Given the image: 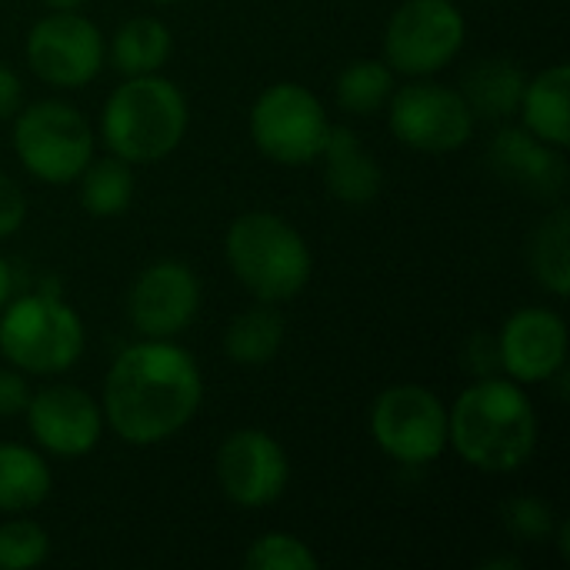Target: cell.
I'll return each instance as SVG.
<instances>
[{"label":"cell","mask_w":570,"mask_h":570,"mask_svg":"<svg viewBox=\"0 0 570 570\" xmlns=\"http://www.w3.org/2000/svg\"><path fill=\"white\" fill-rule=\"evenodd\" d=\"M204 404V374L177 341L124 347L104 377L100 411L107 428L130 448H157L180 434Z\"/></svg>","instance_id":"1"},{"label":"cell","mask_w":570,"mask_h":570,"mask_svg":"<svg viewBox=\"0 0 570 570\" xmlns=\"http://www.w3.org/2000/svg\"><path fill=\"white\" fill-rule=\"evenodd\" d=\"M13 297V271H10V264L3 261V254H0V311H3V304Z\"/></svg>","instance_id":"32"},{"label":"cell","mask_w":570,"mask_h":570,"mask_svg":"<svg viewBox=\"0 0 570 570\" xmlns=\"http://www.w3.org/2000/svg\"><path fill=\"white\" fill-rule=\"evenodd\" d=\"M80 207L94 217H120L130 204H134V164L120 160V157H94L80 177Z\"/></svg>","instance_id":"23"},{"label":"cell","mask_w":570,"mask_h":570,"mask_svg":"<svg viewBox=\"0 0 570 570\" xmlns=\"http://www.w3.org/2000/svg\"><path fill=\"white\" fill-rule=\"evenodd\" d=\"M214 474L230 504L261 511L284 498L291 461L274 434L261 428H237L220 441L214 454Z\"/></svg>","instance_id":"12"},{"label":"cell","mask_w":570,"mask_h":570,"mask_svg":"<svg viewBox=\"0 0 570 570\" xmlns=\"http://www.w3.org/2000/svg\"><path fill=\"white\" fill-rule=\"evenodd\" d=\"M47 10H80L87 0H40Z\"/></svg>","instance_id":"33"},{"label":"cell","mask_w":570,"mask_h":570,"mask_svg":"<svg viewBox=\"0 0 570 570\" xmlns=\"http://www.w3.org/2000/svg\"><path fill=\"white\" fill-rule=\"evenodd\" d=\"M367 431L391 461L424 468L448 451V404L424 384H394L374 397Z\"/></svg>","instance_id":"8"},{"label":"cell","mask_w":570,"mask_h":570,"mask_svg":"<svg viewBox=\"0 0 570 570\" xmlns=\"http://www.w3.org/2000/svg\"><path fill=\"white\" fill-rule=\"evenodd\" d=\"M554 511L541 498H511L504 504V528L521 541H548L554 534Z\"/></svg>","instance_id":"28"},{"label":"cell","mask_w":570,"mask_h":570,"mask_svg":"<svg viewBox=\"0 0 570 570\" xmlns=\"http://www.w3.org/2000/svg\"><path fill=\"white\" fill-rule=\"evenodd\" d=\"M498 361L518 384H544L568 364V324L554 307H521L498 334Z\"/></svg>","instance_id":"15"},{"label":"cell","mask_w":570,"mask_h":570,"mask_svg":"<svg viewBox=\"0 0 570 570\" xmlns=\"http://www.w3.org/2000/svg\"><path fill=\"white\" fill-rule=\"evenodd\" d=\"M224 257L237 284L264 304H284L311 284L314 257L304 234L271 210H247L224 234Z\"/></svg>","instance_id":"4"},{"label":"cell","mask_w":570,"mask_h":570,"mask_svg":"<svg viewBox=\"0 0 570 570\" xmlns=\"http://www.w3.org/2000/svg\"><path fill=\"white\" fill-rule=\"evenodd\" d=\"M187 124L190 107L184 90L160 73L124 77L100 110V137L107 150L127 164L164 160L180 147Z\"/></svg>","instance_id":"3"},{"label":"cell","mask_w":570,"mask_h":570,"mask_svg":"<svg viewBox=\"0 0 570 570\" xmlns=\"http://www.w3.org/2000/svg\"><path fill=\"white\" fill-rule=\"evenodd\" d=\"M170 53H174V33L160 17L150 13L124 20L107 40V60L124 77L160 73Z\"/></svg>","instance_id":"19"},{"label":"cell","mask_w":570,"mask_h":570,"mask_svg":"<svg viewBox=\"0 0 570 570\" xmlns=\"http://www.w3.org/2000/svg\"><path fill=\"white\" fill-rule=\"evenodd\" d=\"M317 160L324 164V184L334 200L347 207H367L381 197L384 170L351 127L331 124Z\"/></svg>","instance_id":"16"},{"label":"cell","mask_w":570,"mask_h":570,"mask_svg":"<svg viewBox=\"0 0 570 570\" xmlns=\"http://www.w3.org/2000/svg\"><path fill=\"white\" fill-rule=\"evenodd\" d=\"M244 568L247 570H317L321 558L314 554V548L287 531H267L261 538L250 541L247 554H244Z\"/></svg>","instance_id":"26"},{"label":"cell","mask_w":570,"mask_h":570,"mask_svg":"<svg viewBox=\"0 0 570 570\" xmlns=\"http://www.w3.org/2000/svg\"><path fill=\"white\" fill-rule=\"evenodd\" d=\"M53 491L50 464L37 448L0 444V511L27 514L37 511Z\"/></svg>","instance_id":"21"},{"label":"cell","mask_w":570,"mask_h":570,"mask_svg":"<svg viewBox=\"0 0 570 570\" xmlns=\"http://www.w3.org/2000/svg\"><path fill=\"white\" fill-rule=\"evenodd\" d=\"M561 154L564 150L538 140L524 127H501L498 137L491 140L494 170L504 180H511V184H518V187H524V190H531L538 197L558 194L564 187V177H568L564 170L568 167H564Z\"/></svg>","instance_id":"17"},{"label":"cell","mask_w":570,"mask_h":570,"mask_svg":"<svg viewBox=\"0 0 570 570\" xmlns=\"http://www.w3.org/2000/svg\"><path fill=\"white\" fill-rule=\"evenodd\" d=\"M27 220V197L13 177L0 170V240L13 237Z\"/></svg>","instance_id":"29"},{"label":"cell","mask_w":570,"mask_h":570,"mask_svg":"<svg viewBox=\"0 0 570 570\" xmlns=\"http://www.w3.org/2000/svg\"><path fill=\"white\" fill-rule=\"evenodd\" d=\"M27 431L43 454L73 461L87 458L104 438L100 401L73 384H47L27 401Z\"/></svg>","instance_id":"14"},{"label":"cell","mask_w":570,"mask_h":570,"mask_svg":"<svg viewBox=\"0 0 570 570\" xmlns=\"http://www.w3.org/2000/svg\"><path fill=\"white\" fill-rule=\"evenodd\" d=\"M20 100H23V83H20L17 70H10L0 60V120H10L20 110Z\"/></svg>","instance_id":"31"},{"label":"cell","mask_w":570,"mask_h":570,"mask_svg":"<svg viewBox=\"0 0 570 570\" xmlns=\"http://www.w3.org/2000/svg\"><path fill=\"white\" fill-rule=\"evenodd\" d=\"M87 347L80 314L53 294L10 297L0 311V357L37 377L70 371Z\"/></svg>","instance_id":"5"},{"label":"cell","mask_w":570,"mask_h":570,"mask_svg":"<svg viewBox=\"0 0 570 570\" xmlns=\"http://www.w3.org/2000/svg\"><path fill=\"white\" fill-rule=\"evenodd\" d=\"M448 448L481 474H514L538 451V411L524 384L481 377L448 407Z\"/></svg>","instance_id":"2"},{"label":"cell","mask_w":570,"mask_h":570,"mask_svg":"<svg viewBox=\"0 0 570 570\" xmlns=\"http://www.w3.org/2000/svg\"><path fill=\"white\" fill-rule=\"evenodd\" d=\"M284 317L274 304L257 301L254 307L240 311L230 327L224 331V354L237 367H264L284 347Z\"/></svg>","instance_id":"22"},{"label":"cell","mask_w":570,"mask_h":570,"mask_svg":"<svg viewBox=\"0 0 570 570\" xmlns=\"http://www.w3.org/2000/svg\"><path fill=\"white\" fill-rule=\"evenodd\" d=\"M524 70L514 60L504 57H488L478 60L464 80H461V94L468 100V107L474 110V117H491V120H504L518 114L521 94H524Z\"/></svg>","instance_id":"20"},{"label":"cell","mask_w":570,"mask_h":570,"mask_svg":"<svg viewBox=\"0 0 570 570\" xmlns=\"http://www.w3.org/2000/svg\"><path fill=\"white\" fill-rule=\"evenodd\" d=\"M247 130L254 147L267 160L284 167H301L321 157L324 137L331 130V117L311 87L297 80H277L264 87L250 104Z\"/></svg>","instance_id":"7"},{"label":"cell","mask_w":570,"mask_h":570,"mask_svg":"<svg viewBox=\"0 0 570 570\" xmlns=\"http://www.w3.org/2000/svg\"><path fill=\"white\" fill-rule=\"evenodd\" d=\"M391 134L417 154H454L478 127L464 94L431 77H411L387 100Z\"/></svg>","instance_id":"10"},{"label":"cell","mask_w":570,"mask_h":570,"mask_svg":"<svg viewBox=\"0 0 570 570\" xmlns=\"http://www.w3.org/2000/svg\"><path fill=\"white\" fill-rule=\"evenodd\" d=\"M150 3H157V7H167V3H180V0H150Z\"/></svg>","instance_id":"34"},{"label":"cell","mask_w":570,"mask_h":570,"mask_svg":"<svg viewBox=\"0 0 570 570\" xmlns=\"http://www.w3.org/2000/svg\"><path fill=\"white\" fill-rule=\"evenodd\" d=\"M50 558V534L30 518L0 524V570H27Z\"/></svg>","instance_id":"27"},{"label":"cell","mask_w":570,"mask_h":570,"mask_svg":"<svg viewBox=\"0 0 570 570\" xmlns=\"http://www.w3.org/2000/svg\"><path fill=\"white\" fill-rule=\"evenodd\" d=\"M23 57L30 73L47 87L77 90L104 70L107 40L80 10H50L27 30Z\"/></svg>","instance_id":"11"},{"label":"cell","mask_w":570,"mask_h":570,"mask_svg":"<svg viewBox=\"0 0 570 570\" xmlns=\"http://www.w3.org/2000/svg\"><path fill=\"white\" fill-rule=\"evenodd\" d=\"M521 124L538 140L564 150L570 144V67L551 63L541 73L528 77L521 104Z\"/></svg>","instance_id":"18"},{"label":"cell","mask_w":570,"mask_h":570,"mask_svg":"<svg viewBox=\"0 0 570 570\" xmlns=\"http://www.w3.org/2000/svg\"><path fill=\"white\" fill-rule=\"evenodd\" d=\"M30 384H27V374L17 371V367H0V417H20L27 411V401H30Z\"/></svg>","instance_id":"30"},{"label":"cell","mask_w":570,"mask_h":570,"mask_svg":"<svg viewBox=\"0 0 570 570\" xmlns=\"http://www.w3.org/2000/svg\"><path fill=\"white\" fill-rule=\"evenodd\" d=\"M531 271L544 291L554 297H568L570 291V214L568 207H554L534 230L528 250Z\"/></svg>","instance_id":"24"},{"label":"cell","mask_w":570,"mask_h":570,"mask_svg":"<svg viewBox=\"0 0 570 570\" xmlns=\"http://www.w3.org/2000/svg\"><path fill=\"white\" fill-rule=\"evenodd\" d=\"M200 311V281L180 261L144 267L127 294V321L147 341H177Z\"/></svg>","instance_id":"13"},{"label":"cell","mask_w":570,"mask_h":570,"mask_svg":"<svg viewBox=\"0 0 570 570\" xmlns=\"http://www.w3.org/2000/svg\"><path fill=\"white\" fill-rule=\"evenodd\" d=\"M468 40L454 0H404L384 27V63L401 77H434L451 67Z\"/></svg>","instance_id":"9"},{"label":"cell","mask_w":570,"mask_h":570,"mask_svg":"<svg viewBox=\"0 0 570 570\" xmlns=\"http://www.w3.org/2000/svg\"><path fill=\"white\" fill-rule=\"evenodd\" d=\"M394 70L384 63V57H361L351 60L334 83V97L341 104V110L354 114V117H371L377 110L387 107L391 94H394Z\"/></svg>","instance_id":"25"},{"label":"cell","mask_w":570,"mask_h":570,"mask_svg":"<svg viewBox=\"0 0 570 570\" xmlns=\"http://www.w3.org/2000/svg\"><path fill=\"white\" fill-rule=\"evenodd\" d=\"M10 127V144L20 167L50 187L73 184L80 170L94 160V127L90 120L67 100L47 97L20 107Z\"/></svg>","instance_id":"6"}]
</instances>
